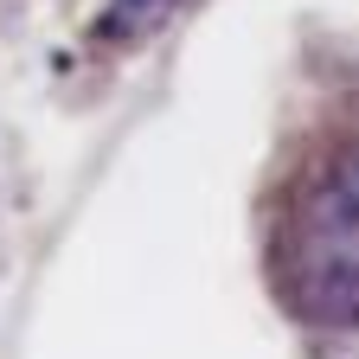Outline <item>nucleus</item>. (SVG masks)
Instances as JSON below:
<instances>
[{
  "label": "nucleus",
  "mask_w": 359,
  "mask_h": 359,
  "mask_svg": "<svg viewBox=\"0 0 359 359\" xmlns=\"http://www.w3.org/2000/svg\"><path fill=\"white\" fill-rule=\"evenodd\" d=\"M173 7H180V0H109L97 32H103L109 45H135V39L161 32V26L173 20Z\"/></svg>",
  "instance_id": "2"
},
{
  "label": "nucleus",
  "mask_w": 359,
  "mask_h": 359,
  "mask_svg": "<svg viewBox=\"0 0 359 359\" xmlns=\"http://www.w3.org/2000/svg\"><path fill=\"white\" fill-rule=\"evenodd\" d=\"M283 283L302 314L359 327V148H340L302 187L283 244Z\"/></svg>",
  "instance_id": "1"
}]
</instances>
